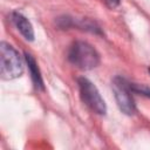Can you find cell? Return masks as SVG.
Here are the masks:
<instances>
[{
    "label": "cell",
    "mask_w": 150,
    "mask_h": 150,
    "mask_svg": "<svg viewBox=\"0 0 150 150\" xmlns=\"http://www.w3.org/2000/svg\"><path fill=\"white\" fill-rule=\"evenodd\" d=\"M68 61L79 69L91 70L100 64L98 52L87 41H75L68 49Z\"/></svg>",
    "instance_id": "obj_1"
},
{
    "label": "cell",
    "mask_w": 150,
    "mask_h": 150,
    "mask_svg": "<svg viewBox=\"0 0 150 150\" xmlns=\"http://www.w3.org/2000/svg\"><path fill=\"white\" fill-rule=\"evenodd\" d=\"M23 73L22 59L18 50L8 42L0 43V74L1 79L9 81L18 79Z\"/></svg>",
    "instance_id": "obj_2"
},
{
    "label": "cell",
    "mask_w": 150,
    "mask_h": 150,
    "mask_svg": "<svg viewBox=\"0 0 150 150\" xmlns=\"http://www.w3.org/2000/svg\"><path fill=\"white\" fill-rule=\"evenodd\" d=\"M80 96L82 102L95 114L97 115H105L107 112V104L101 96L96 86L87 77H79L77 79Z\"/></svg>",
    "instance_id": "obj_3"
},
{
    "label": "cell",
    "mask_w": 150,
    "mask_h": 150,
    "mask_svg": "<svg viewBox=\"0 0 150 150\" xmlns=\"http://www.w3.org/2000/svg\"><path fill=\"white\" fill-rule=\"evenodd\" d=\"M111 88L120 110L125 115H134L136 112V103L132 96L134 91L130 87V81L123 76H115Z\"/></svg>",
    "instance_id": "obj_4"
},
{
    "label": "cell",
    "mask_w": 150,
    "mask_h": 150,
    "mask_svg": "<svg viewBox=\"0 0 150 150\" xmlns=\"http://www.w3.org/2000/svg\"><path fill=\"white\" fill-rule=\"evenodd\" d=\"M12 22L16 27V29L20 32V34L23 36L26 41H33L34 40V28L30 21L21 13L18 11H14L11 14Z\"/></svg>",
    "instance_id": "obj_5"
},
{
    "label": "cell",
    "mask_w": 150,
    "mask_h": 150,
    "mask_svg": "<svg viewBox=\"0 0 150 150\" xmlns=\"http://www.w3.org/2000/svg\"><path fill=\"white\" fill-rule=\"evenodd\" d=\"M25 61L27 63L29 74H30V79L32 82L35 87V89L38 90H45V84H43V80H42V75L40 71V68L38 66L36 60L34 59V56L30 53L25 52Z\"/></svg>",
    "instance_id": "obj_6"
},
{
    "label": "cell",
    "mask_w": 150,
    "mask_h": 150,
    "mask_svg": "<svg viewBox=\"0 0 150 150\" xmlns=\"http://www.w3.org/2000/svg\"><path fill=\"white\" fill-rule=\"evenodd\" d=\"M130 87H131V89H132V91H134V93L139 94V95H143V96H145V97H149V98H150V88H149L148 86L130 82Z\"/></svg>",
    "instance_id": "obj_7"
},
{
    "label": "cell",
    "mask_w": 150,
    "mask_h": 150,
    "mask_svg": "<svg viewBox=\"0 0 150 150\" xmlns=\"http://www.w3.org/2000/svg\"><path fill=\"white\" fill-rule=\"evenodd\" d=\"M104 2H105V5L108 6V7H110V8H116L118 5H120V2H121V0H103Z\"/></svg>",
    "instance_id": "obj_8"
},
{
    "label": "cell",
    "mask_w": 150,
    "mask_h": 150,
    "mask_svg": "<svg viewBox=\"0 0 150 150\" xmlns=\"http://www.w3.org/2000/svg\"><path fill=\"white\" fill-rule=\"evenodd\" d=\"M149 73H150V68H149Z\"/></svg>",
    "instance_id": "obj_9"
}]
</instances>
